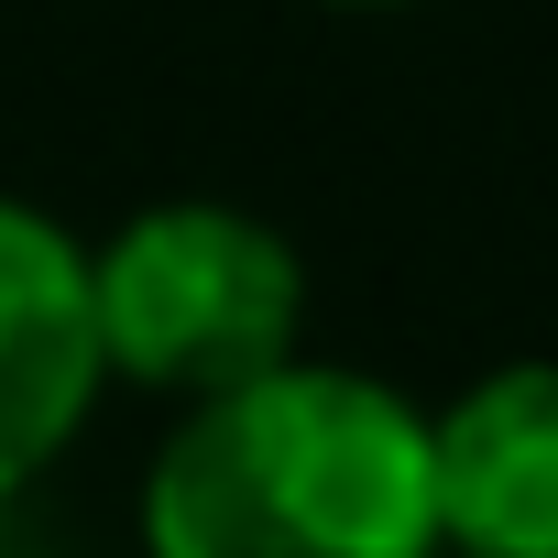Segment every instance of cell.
Masks as SVG:
<instances>
[{"mask_svg": "<svg viewBox=\"0 0 558 558\" xmlns=\"http://www.w3.org/2000/svg\"><path fill=\"white\" fill-rule=\"evenodd\" d=\"M143 558H438L427 405L351 362H274L175 405L132 493Z\"/></svg>", "mask_w": 558, "mask_h": 558, "instance_id": "1", "label": "cell"}, {"mask_svg": "<svg viewBox=\"0 0 558 558\" xmlns=\"http://www.w3.org/2000/svg\"><path fill=\"white\" fill-rule=\"evenodd\" d=\"M99 373L165 405H208L307 340V263L241 197H154L88 252Z\"/></svg>", "mask_w": 558, "mask_h": 558, "instance_id": "2", "label": "cell"}, {"mask_svg": "<svg viewBox=\"0 0 558 558\" xmlns=\"http://www.w3.org/2000/svg\"><path fill=\"white\" fill-rule=\"evenodd\" d=\"M99 318H88V241L0 186V504L99 405Z\"/></svg>", "mask_w": 558, "mask_h": 558, "instance_id": "3", "label": "cell"}, {"mask_svg": "<svg viewBox=\"0 0 558 558\" xmlns=\"http://www.w3.org/2000/svg\"><path fill=\"white\" fill-rule=\"evenodd\" d=\"M438 558H558V362H493L427 416Z\"/></svg>", "mask_w": 558, "mask_h": 558, "instance_id": "4", "label": "cell"}, {"mask_svg": "<svg viewBox=\"0 0 558 558\" xmlns=\"http://www.w3.org/2000/svg\"><path fill=\"white\" fill-rule=\"evenodd\" d=\"M329 12H405V0H329Z\"/></svg>", "mask_w": 558, "mask_h": 558, "instance_id": "5", "label": "cell"}]
</instances>
